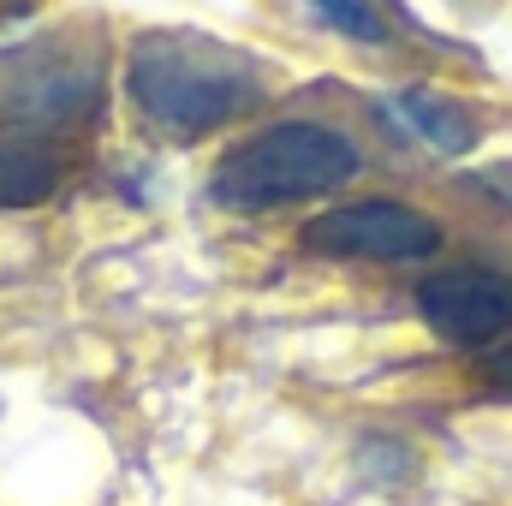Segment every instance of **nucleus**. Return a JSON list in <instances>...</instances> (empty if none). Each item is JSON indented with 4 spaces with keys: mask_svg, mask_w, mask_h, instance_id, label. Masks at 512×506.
I'll use <instances>...</instances> for the list:
<instances>
[{
    "mask_svg": "<svg viewBox=\"0 0 512 506\" xmlns=\"http://www.w3.org/2000/svg\"><path fill=\"white\" fill-rule=\"evenodd\" d=\"M126 96L143 126L191 143L262 102V66L239 42L203 30H143L126 54Z\"/></svg>",
    "mask_w": 512,
    "mask_h": 506,
    "instance_id": "nucleus-1",
    "label": "nucleus"
},
{
    "mask_svg": "<svg viewBox=\"0 0 512 506\" xmlns=\"http://www.w3.org/2000/svg\"><path fill=\"white\" fill-rule=\"evenodd\" d=\"M358 173V143L340 137L334 126H310V120H286V126L256 131L251 143L227 149L209 191L221 209H280V203H304V197H328Z\"/></svg>",
    "mask_w": 512,
    "mask_h": 506,
    "instance_id": "nucleus-2",
    "label": "nucleus"
},
{
    "mask_svg": "<svg viewBox=\"0 0 512 506\" xmlns=\"http://www.w3.org/2000/svg\"><path fill=\"white\" fill-rule=\"evenodd\" d=\"M108 60L78 30H48L0 48V131L54 137L78 131L102 114Z\"/></svg>",
    "mask_w": 512,
    "mask_h": 506,
    "instance_id": "nucleus-3",
    "label": "nucleus"
},
{
    "mask_svg": "<svg viewBox=\"0 0 512 506\" xmlns=\"http://www.w3.org/2000/svg\"><path fill=\"white\" fill-rule=\"evenodd\" d=\"M304 245L328 256H358V262H423L441 251V227L423 209L405 203H346L328 209L304 227Z\"/></svg>",
    "mask_w": 512,
    "mask_h": 506,
    "instance_id": "nucleus-4",
    "label": "nucleus"
},
{
    "mask_svg": "<svg viewBox=\"0 0 512 506\" xmlns=\"http://www.w3.org/2000/svg\"><path fill=\"white\" fill-rule=\"evenodd\" d=\"M417 316L447 346H489L512 328V274L501 268H447L417 286Z\"/></svg>",
    "mask_w": 512,
    "mask_h": 506,
    "instance_id": "nucleus-5",
    "label": "nucleus"
},
{
    "mask_svg": "<svg viewBox=\"0 0 512 506\" xmlns=\"http://www.w3.org/2000/svg\"><path fill=\"white\" fill-rule=\"evenodd\" d=\"M66 155L42 137H0V209H36L60 191Z\"/></svg>",
    "mask_w": 512,
    "mask_h": 506,
    "instance_id": "nucleus-6",
    "label": "nucleus"
},
{
    "mask_svg": "<svg viewBox=\"0 0 512 506\" xmlns=\"http://www.w3.org/2000/svg\"><path fill=\"white\" fill-rule=\"evenodd\" d=\"M393 114L417 131L429 149H441V155H465L477 143V120L453 96H441V90H399L393 96Z\"/></svg>",
    "mask_w": 512,
    "mask_h": 506,
    "instance_id": "nucleus-7",
    "label": "nucleus"
},
{
    "mask_svg": "<svg viewBox=\"0 0 512 506\" xmlns=\"http://www.w3.org/2000/svg\"><path fill=\"white\" fill-rule=\"evenodd\" d=\"M310 12H316L328 30L352 36V42H382L387 36V18H382L376 0H310Z\"/></svg>",
    "mask_w": 512,
    "mask_h": 506,
    "instance_id": "nucleus-8",
    "label": "nucleus"
},
{
    "mask_svg": "<svg viewBox=\"0 0 512 506\" xmlns=\"http://www.w3.org/2000/svg\"><path fill=\"white\" fill-rule=\"evenodd\" d=\"M483 381H489V393L512 399V346H501V352H489V358H483Z\"/></svg>",
    "mask_w": 512,
    "mask_h": 506,
    "instance_id": "nucleus-9",
    "label": "nucleus"
}]
</instances>
